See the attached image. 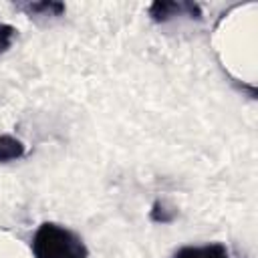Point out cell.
Masks as SVG:
<instances>
[{
    "label": "cell",
    "mask_w": 258,
    "mask_h": 258,
    "mask_svg": "<svg viewBox=\"0 0 258 258\" xmlns=\"http://www.w3.org/2000/svg\"><path fill=\"white\" fill-rule=\"evenodd\" d=\"M147 12H149L151 20L157 22V24H165V22L177 18V16H187V18H196V20L202 18L200 4L187 2V0H181V2H175V0H155V2L149 4Z\"/></svg>",
    "instance_id": "2"
},
{
    "label": "cell",
    "mask_w": 258,
    "mask_h": 258,
    "mask_svg": "<svg viewBox=\"0 0 258 258\" xmlns=\"http://www.w3.org/2000/svg\"><path fill=\"white\" fill-rule=\"evenodd\" d=\"M173 258H230V250L222 242H208V244H189L175 250Z\"/></svg>",
    "instance_id": "3"
},
{
    "label": "cell",
    "mask_w": 258,
    "mask_h": 258,
    "mask_svg": "<svg viewBox=\"0 0 258 258\" xmlns=\"http://www.w3.org/2000/svg\"><path fill=\"white\" fill-rule=\"evenodd\" d=\"M175 210H171V208H167L163 202H153V206H151V210H149V218H151V222H155V224H171L173 220H175Z\"/></svg>",
    "instance_id": "6"
},
{
    "label": "cell",
    "mask_w": 258,
    "mask_h": 258,
    "mask_svg": "<svg viewBox=\"0 0 258 258\" xmlns=\"http://www.w3.org/2000/svg\"><path fill=\"white\" fill-rule=\"evenodd\" d=\"M26 153V145L8 133H0V163H10L16 161L20 157H24Z\"/></svg>",
    "instance_id": "5"
},
{
    "label": "cell",
    "mask_w": 258,
    "mask_h": 258,
    "mask_svg": "<svg viewBox=\"0 0 258 258\" xmlns=\"http://www.w3.org/2000/svg\"><path fill=\"white\" fill-rule=\"evenodd\" d=\"M34 258H89L83 238L71 228L56 222H42L30 242Z\"/></svg>",
    "instance_id": "1"
},
{
    "label": "cell",
    "mask_w": 258,
    "mask_h": 258,
    "mask_svg": "<svg viewBox=\"0 0 258 258\" xmlns=\"http://www.w3.org/2000/svg\"><path fill=\"white\" fill-rule=\"evenodd\" d=\"M14 36H16V28H14L12 24L0 22V54H4V52L12 46Z\"/></svg>",
    "instance_id": "7"
},
{
    "label": "cell",
    "mask_w": 258,
    "mask_h": 258,
    "mask_svg": "<svg viewBox=\"0 0 258 258\" xmlns=\"http://www.w3.org/2000/svg\"><path fill=\"white\" fill-rule=\"evenodd\" d=\"M18 10H22L28 16H46V18H58L67 12V6L56 0H38V2H20L16 4Z\"/></svg>",
    "instance_id": "4"
}]
</instances>
